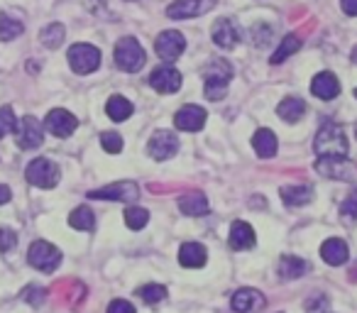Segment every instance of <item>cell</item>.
Instances as JSON below:
<instances>
[{"label":"cell","mask_w":357,"mask_h":313,"mask_svg":"<svg viewBox=\"0 0 357 313\" xmlns=\"http://www.w3.org/2000/svg\"><path fill=\"white\" fill-rule=\"evenodd\" d=\"M318 157H326V160H345L347 157V137L342 132L340 125L326 123L316 135V142H313Z\"/></svg>","instance_id":"6da1fadb"},{"label":"cell","mask_w":357,"mask_h":313,"mask_svg":"<svg viewBox=\"0 0 357 313\" xmlns=\"http://www.w3.org/2000/svg\"><path fill=\"white\" fill-rule=\"evenodd\" d=\"M233 79V66L225 59H213L204 69V81H206V98L208 100H220L228 91V84Z\"/></svg>","instance_id":"7a4b0ae2"},{"label":"cell","mask_w":357,"mask_h":313,"mask_svg":"<svg viewBox=\"0 0 357 313\" xmlns=\"http://www.w3.org/2000/svg\"><path fill=\"white\" fill-rule=\"evenodd\" d=\"M115 64L118 69L128 71V74H135L144 66V49L139 47L137 40L132 37H123V40L115 45Z\"/></svg>","instance_id":"3957f363"},{"label":"cell","mask_w":357,"mask_h":313,"mask_svg":"<svg viewBox=\"0 0 357 313\" xmlns=\"http://www.w3.org/2000/svg\"><path fill=\"white\" fill-rule=\"evenodd\" d=\"M27 262L35 269L45 274L56 272V267L61 264V252L54 247V245L45 243V240H37V243L30 245V252H27Z\"/></svg>","instance_id":"277c9868"},{"label":"cell","mask_w":357,"mask_h":313,"mask_svg":"<svg viewBox=\"0 0 357 313\" xmlns=\"http://www.w3.org/2000/svg\"><path fill=\"white\" fill-rule=\"evenodd\" d=\"M25 176H27V181H30L32 186H40V189H52V186L59 184V167H56L54 162L40 157V160H35V162H30V165H27Z\"/></svg>","instance_id":"5b68a950"},{"label":"cell","mask_w":357,"mask_h":313,"mask_svg":"<svg viewBox=\"0 0 357 313\" xmlns=\"http://www.w3.org/2000/svg\"><path fill=\"white\" fill-rule=\"evenodd\" d=\"M69 66L74 69V74H93L100 66V52L91 45H74L69 49Z\"/></svg>","instance_id":"8992f818"},{"label":"cell","mask_w":357,"mask_h":313,"mask_svg":"<svg viewBox=\"0 0 357 313\" xmlns=\"http://www.w3.org/2000/svg\"><path fill=\"white\" fill-rule=\"evenodd\" d=\"M147 149H149V157H152V160L164 162L176 154L178 139H176V135L169 132V130H157V132L152 135V139H149Z\"/></svg>","instance_id":"52a82bcc"},{"label":"cell","mask_w":357,"mask_h":313,"mask_svg":"<svg viewBox=\"0 0 357 313\" xmlns=\"http://www.w3.org/2000/svg\"><path fill=\"white\" fill-rule=\"evenodd\" d=\"M154 47H157V54L162 56L164 61H174V59H178V56L184 54L186 40H184V35H181V32L167 30V32H162V35L157 37Z\"/></svg>","instance_id":"ba28073f"},{"label":"cell","mask_w":357,"mask_h":313,"mask_svg":"<svg viewBox=\"0 0 357 313\" xmlns=\"http://www.w3.org/2000/svg\"><path fill=\"white\" fill-rule=\"evenodd\" d=\"M215 6V0H176L167 8V15L174 20H189V17L204 15Z\"/></svg>","instance_id":"9c48e42d"},{"label":"cell","mask_w":357,"mask_h":313,"mask_svg":"<svg viewBox=\"0 0 357 313\" xmlns=\"http://www.w3.org/2000/svg\"><path fill=\"white\" fill-rule=\"evenodd\" d=\"M139 194L137 184L135 181H118V184H110L103 186V189H96L91 191V199H98V201H135Z\"/></svg>","instance_id":"30bf717a"},{"label":"cell","mask_w":357,"mask_h":313,"mask_svg":"<svg viewBox=\"0 0 357 313\" xmlns=\"http://www.w3.org/2000/svg\"><path fill=\"white\" fill-rule=\"evenodd\" d=\"M149 86L164 96L176 93V91L181 89V74H178L176 69H172V66H159V69H154L152 76H149Z\"/></svg>","instance_id":"8fae6325"},{"label":"cell","mask_w":357,"mask_h":313,"mask_svg":"<svg viewBox=\"0 0 357 313\" xmlns=\"http://www.w3.org/2000/svg\"><path fill=\"white\" fill-rule=\"evenodd\" d=\"M15 132H17V144H20L22 149H35L45 142L42 125L37 123V118H32V115H25V118L20 120V128H17Z\"/></svg>","instance_id":"7c38bea8"},{"label":"cell","mask_w":357,"mask_h":313,"mask_svg":"<svg viewBox=\"0 0 357 313\" xmlns=\"http://www.w3.org/2000/svg\"><path fill=\"white\" fill-rule=\"evenodd\" d=\"M206 118L208 115H206V110L201 105H184L174 115V125L178 130H184V132H196V130H201L206 125Z\"/></svg>","instance_id":"4fadbf2b"},{"label":"cell","mask_w":357,"mask_h":313,"mask_svg":"<svg viewBox=\"0 0 357 313\" xmlns=\"http://www.w3.org/2000/svg\"><path fill=\"white\" fill-rule=\"evenodd\" d=\"M76 125H79V120H76L69 110L56 108V110H52V113L47 115L45 128L50 130L52 135H56V137H69V135L76 130Z\"/></svg>","instance_id":"5bb4252c"},{"label":"cell","mask_w":357,"mask_h":313,"mask_svg":"<svg viewBox=\"0 0 357 313\" xmlns=\"http://www.w3.org/2000/svg\"><path fill=\"white\" fill-rule=\"evenodd\" d=\"M211 35H213V42L218 47H223V49H233V47L240 42V27H238V22L223 17V20H218L213 25Z\"/></svg>","instance_id":"9a60e30c"},{"label":"cell","mask_w":357,"mask_h":313,"mask_svg":"<svg viewBox=\"0 0 357 313\" xmlns=\"http://www.w3.org/2000/svg\"><path fill=\"white\" fill-rule=\"evenodd\" d=\"M311 93L321 100H333L340 93V81H337L335 74H331V71H321V74L311 81Z\"/></svg>","instance_id":"2e32d148"},{"label":"cell","mask_w":357,"mask_h":313,"mask_svg":"<svg viewBox=\"0 0 357 313\" xmlns=\"http://www.w3.org/2000/svg\"><path fill=\"white\" fill-rule=\"evenodd\" d=\"M264 306V296L257 289H240L233 293V311L235 313H255Z\"/></svg>","instance_id":"e0dca14e"},{"label":"cell","mask_w":357,"mask_h":313,"mask_svg":"<svg viewBox=\"0 0 357 313\" xmlns=\"http://www.w3.org/2000/svg\"><path fill=\"white\" fill-rule=\"evenodd\" d=\"M347 254H350V250H347L345 240H340V238H331V240H326V243L321 245L323 262L331 264V267H340V264H345Z\"/></svg>","instance_id":"ac0fdd59"},{"label":"cell","mask_w":357,"mask_h":313,"mask_svg":"<svg viewBox=\"0 0 357 313\" xmlns=\"http://www.w3.org/2000/svg\"><path fill=\"white\" fill-rule=\"evenodd\" d=\"M230 247L238 250V252L255 247V230H252V225L243 223V220L233 223V228H230Z\"/></svg>","instance_id":"d6986e66"},{"label":"cell","mask_w":357,"mask_h":313,"mask_svg":"<svg viewBox=\"0 0 357 313\" xmlns=\"http://www.w3.org/2000/svg\"><path fill=\"white\" fill-rule=\"evenodd\" d=\"M206 259H208V252L199 243H184L178 250V262L184 267H204Z\"/></svg>","instance_id":"ffe728a7"},{"label":"cell","mask_w":357,"mask_h":313,"mask_svg":"<svg viewBox=\"0 0 357 313\" xmlns=\"http://www.w3.org/2000/svg\"><path fill=\"white\" fill-rule=\"evenodd\" d=\"M252 144H255V152H257L262 160L274 157V154H277V147H279L277 135H274L272 130H267V128H262V130H257V132H255Z\"/></svg>","instance_id":"44dd1931"},{"label":"cell","mask_w":357,"mask_h":313,"mask_svg":"<svg viewBox=\"0 0 357 313\" xmlns=\"http://www.w3.org/2000/svg\"><path fill=\"white\" fill-rule=\"evenodd\" d=\"M178 208L184 215H206L208 213V199L201 191H194V194H186L178 199Z\"/></svg>","instance_id":"7402d4cb"},{"label":"cell","mask_w":357,"mask_h":313,"mask_svg":"<svg viewBox=\"0 0 357 313\" xmlns=\"http://www.w3.org/2000/svg\"><path fill=\"white\" fill-rule=\"evenodd\" d=\"M277 113H279V118L287 120V123H296V120H301L303 113H306V103H303V98L291 96V98H284L282 103H279Z\"/></svg>","instance_id":"603a6c76"},{"label":"cell","mask_w":357,"mask_h":313,"mask_svg":"<svg viewBox=\"0 0 357 313\" xmlns=\"http://www.w3.org/2000/svg\"><path fill=\"white\" fill-rule=\"evenodd\" d=\"M308 272V262H303L301 257H294V254H284L282 262H279V274L282 279H298Z\"/></svg>","instance_id":"cb8c5ba5"},{"label":"cell","mask_w":357,"mask_h":313,"mask_svg":"<svg viewBox=\"0 0 357 313\" xmlns=\"http://www.w3.org/2000/svg\"><path fill=\"white\" fill-rule=\"evenodd\" d=\"M279 194H282V201L287 206H306L313 199L311 186H284Z\"/></svg>","instance_id":"d4e9b609"},{"label":"cell","mask_w":357,"mask_h":313,"mask_svg":"<svg viewBox=\"0 0 357 313\" xmlns=\"http://www.w3.org/2000/svg\"><path fill=\"white\" fill-rule=\"evenodd\" d=\"M105 113H108V118L115 120V123H123V120H128L130 115H132V103H130L128 98H123V96H113V98L108 100V105H105Z\"/></svg>","instance_id":"484cf974"},{"label":"cell","mask_w":357,"mask_h":313,"mask_svg":"<svg viewBox=\"0 0 357 313\" xmlns=\"http://www.w3.org/2000/svg\"><path fill=\"white\" fill-rule=\"evenodd\" d=\"M69 225L76 230H93L96 228V213L89 208V206H81L74 213L69 215Z\"/></svg>","instance_id":"4316f807"},{"label":"cell","mask_w":357,"mask_h":313,"mask_svg":"<svg viewBox=\"0 0 357 313\" xmlns=\"http://www.w3.org/2000/svg\"><path fill=\"white\" fill-rule=\"evenodd\" d=\"M40 42L47 47V49H56V47L64 42V25H59V22L47 25L45 30L40 32Z\"/></svg>","instance_id":"83f0119b"},{"label":"cell","mask_w":357,"mask_h":313,"mask_svg":"<svg viewBox=\"0 0 357 313\" xmlns=\"http://www.w3.org/2000/svg\"><path fill=\"white\" fill-rule=\"evenodd\" d=\"M298 49H301V40H298L296 35H287L282 40V45H279V49L272 54V64H282L284 59H289V56Z\"/></svg>","instance_id":"f1b7e54d"},{"label":"cell","mask_w":357,"mask_h":313,"mask_svg":"<svg viewBox=\"0 0 357 313\" xmlns=\"http://www.w3.org/2000/svg\"><path fill=\"white\" fill-rule=\"evenodd\" d=\"M22 22L20 20H15V17H10V15H0V40H6V42H10V40H17V37L22 35Z\"/></svg>","instance_id":"f546056e"},{"label":"cell","mask_w":357,"mask_h":313,"mask_svg":"<svg viewBox=\"0 0 357 313\" xmlns=\"http://www.w3.org/2000/svg\"><path fill=\"white\" fill-rule=\"evenodd\" d=\"M147 223H149V213L144 208H139V206H130V208L125 211V225H128L130 230H142Z\"/></svg>","instance_id":"4dcf8cb0"},{"label":"cell","mask_w":357,"mask_h":313,"mask_svg":"<svg viewBox=\"0 0 357 313\" xmlns=\"http://www.w3.org/2000/svg\"><path fill=\"white\" fill-rule=\"evenodd\" d=\"M137 293H139V298H142L144 303H149V306L167 298V289H164L162 284H147V287H142Z\"/></svg>","instance_id":"1f68e13d"},{"label":"cell","mask_w":357,"mask_h":313,"mask_svg":"<svg viewBox=\"0 0 357 313\" xmlns=\"http://www.w3.org/2000/svg\"><path fill=\"white\" fill-rule=\"evenodd\" d=\"M15 130H17V118H15V113H13V108L10 105L0 108V137L15 132Z\"/></svg>","instance_id":"d6a6232c"},{"label":"cell","mask_w":357,"mask_h":313,"mask_svg":"<svg viewBox=\"0 0 357 313\" xmlns=\"http://www.w3.org/2000/svg\"><path fill=\"white\" fill-rule=\"evenodd\" d=\"M340 215L345 220H357V189H352L340 204Z\"/></svg>","instance_id":"836d02e7"},{"label":"cell","mask_w":357,"mask_h":313,"mask_svg":"<svg viewBox=\"0 0 357 313\" xmlns=\"http://www.w3.org/2000/svg\"><path fill=\"white\" fill-rule=\"evenodd\" d=\"M100 144L108 154H118L123 149V137L118 132H103L100 135Z\"/></svg>","instance_id":"e575fe53"},{"label":"cell","mask_w":357,"mask_h":313,"mask_svg":"<svg viewBox=\"0 0 357 313\" xmlns=\"http://www.w3.org/2000/svg\"><path fill=\"white\" fill-rule=\"evenodd\" d=\"M22 298H25L27 303H32V306H40V303H45V298H47V289L27 287L25 291H22Z\"/></svg>","instance_id":"d590c367"},{"label":"cell","mask_w":357,"mask_h":313,"mask_svg":"<svg viewBox=\"0 0 357 313\" xmlns=\"http://www.w3.org/2000/svg\"><path fill=\"white\" fill-rule=\"evenodd\" d=\"M17 245V233L10 228H0V252H10Z\"/></svg>","instance_id":"8d00e7d4"},{"label":"cell","mask_w":357,"mask_h":313,"mask_svg":"<svg viewBox=\"0 0 357 313\" xmlns=\"http://www.w3.org/2000/svg\"><path fill=\"white\" fill-rule=\"evenodd\" d=\"M108 313H135V308H132V303L123 301V298H115L108 306Z\"/></svg>","instance_id":"74e56055"},{"label":"cell","mask_w":357,"mask_h":313,"mask_svg":"<svg viewBox=\"0 0 357 313\" xmlns=\"http://www.w3.org/2000/svg\"><path fill=\"white\" fill-rule=\"evenodd\" d=\"M342 13L350 17H357V0H340Z\"/></svg>","instance_id":"f35d334b"},{"label":"cell","mask_w":357,"mask_h":313,"mask_svg":"<svg viewBox=\"0 0 357 313\" xmlns=\"http://www.w3.org/2000/svg\"><path fill=\"white\" fill-rule=\"evenodd\" d=\"M326 296H316V298H313V301H308L306 303V311L308 313H318V306H326Z\"/></svg>","instance_id":"ab89813d"},{"label":"cell","mask_w":357,"mask_h":313,"mask_svg":"<svg viewBox=\"0 0 357 313\" xmlns=\"http://www.w3.org/2000/svg\"><path fill=\"white\" fill-rule=\"evenodd\" d=\"M10 199H13L10 189H8V186H0V206L8 204V201H10Z\"/></svg>","instance_id":"60d3db41"},{"label":"cell","mask_w":357,"mask_h":313,"mask_svg":"<svg viewBox=\"0 0 357 313\" xmlns=\"http://www.w3.org/2000/svg\"><path fill=\"white\" fill-rule=\"evenodd\" d=\"M352 61H355V64H357V47H355V49H352Z\"/></svg>","instance_id":"b9f144b4"},{"label":"cell","mask_w":357,"mask_h":313,"mask_svg":"<svg viewBox=\"0 0 357 313\" xmlns=\"http://www.w3.org/2000/svg\"><path fill=\"white\" fill-rule=\"evenodd\" d=\"M355 98H357V89H355Z\"/></svg>","instance_id":"7bdbcfd3"},{"label":"cell","mask_w":357,"mask_h":313,"mask_svg":"<svg viewBox=\"0 0 357 313\" xmlns=\"http://www.w3.org/2000/svg\"><path fill=\"white\" fill-rule=\"evenodd\" d=\"M355 132H357V130H355Z\"/></svg>","instance_id":"ee69618b"}]
</instances>
